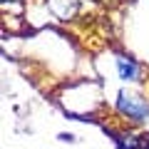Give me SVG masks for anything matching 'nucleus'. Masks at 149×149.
I'll return each mask as SVG.
<instances>
[{"instance_id":"2","label":"nucleus","mask_w":149,"mask_h":149,"mask_svg":"<svg viewBox=\"0 0 149 149\" xmlns=\"http://www.w3.org/2000/svg\"><path fill=\"white\" fill-rule=\"evenodd\" d=\"M114 65H117V74H119V80H124V82H134V80H139V74H142L139 65L134 62V60L124 57V55H119V57L114 60Z\"/></svg>"},{"instance_id":"3","label":"nucleus","mask_w":149,"mask_h":149,"mask_svg":"<svg viewBox=\"0 0 149 149\" xmlns=\"http://www.w3.org/2000/svg\"><path fill=\"white\" fill-rule=\"evenodd\" d=\"M149 139L139 137V134H119L117 137V147L119 149H147Z\"/></svg>"},{"instance_id":"1","label":"nucleus","mask_w":149,"mask_h":149,"mask_svg":"<svg viewBox=\"0 0 149 149\" xmlns=\"http://www.w3.org/2000/svg\"><path fill=\"white\" fill-rule=\"evenodd\" d=\"M117 109L122 112V114H127L129 119H137V122L149 119V102L142 100L139 95H129L127 90H119V95H117Z\"/></svg>"},{"instance_id":"4","label":"nucleus","mask_w":149,"mask_h":149,"mask_svg":"<svg viewBox=\"0 0 149 149\" xmlns=\"http://www.w3.org/2000/svg\"><path fill=\"white\" fill-rule=\"evenodd\" d=\"M57 139H60V142H74V137H72V134H67V132L57 134Z\"/></svg>"}]
</instances>
